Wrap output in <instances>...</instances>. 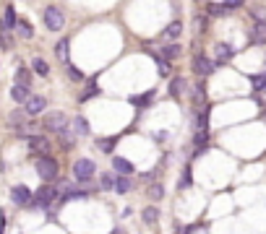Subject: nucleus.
<instances>
[{"label": "nucleus", "mask_w": 266, "mask_h": 234, "mask_svg": "<svg viewBox=\"0 0 266 234\" xmlns=\"http://www.w3.org/2000/svg\"><path fill=\"white\" fill-rule=\"evenodd\" d=\"M99 185H102V190H113V187H115V177L110 174V172H104L99 177Z\"/></svg>", "instance_id": "obj_33"}, {"label": "nucleus", "mask_w": 266, "mask_h": 234, "mask_svg": "<svg viewBox=\"0 0 266 234\" xmlns=\"http://www.w3.org/2000/svg\"><path fill=\"white\" fill-rule=\"evenodd\" d=\"M58 187H52V185H42L39 190L34 193V198H32V206L34 208H50L55 200H58Z\"/></svg>", "instance_id": "obj_2"}, {"label": "nucleus", "mask_w": 266, "mask_h": 234, "mask_svg": "<svg viewBox=\"0 0 266 234\" xmlns=\"http://www.w3.org/2000/svg\"><path fill=\"white\" fill-rule=\"evenodd\" d=\"M55 55H58V60H60L63 65L71 63V39H68V37H63V39L55 44Z\"/></svg>", "instance_id": "obj_11"}, {"label": "nucleus", "mask_w": 266, "mask_h": 234, "mask_svg": "<svg viewBox=\"0 0 266 234\" xmlns=\"http://www.w3.org/2000/svg\"><path fill=\"white\" fill-rule=\"evenodd\" d=\"M188 185H191V169H185L180 174V180H177V190H183V187H188Z\"/></svg>", "instance_id": "obj_38"}, {"label": "nucleus", "mask_w": 266, "mask_h": 234, "mask_svg": "<svg viewBox=\"0 0 266 234\" xmlns=\"http://www.w3.org/2000/svg\"><path fill=\"white\" fill-rule=\"evenodd\" d=\"M58 138H60V146H63V149H73V143H76V133H73L71 125L65 128V130H60Z\"/></svg>", "instance_id": "obj_21"}, {"label": "nucleus", "mask_w": 266, "mask_h": 234, "mask_svg": "<svg viewBox=\"0 0 266 234\" xmlns=\"http://www.w3.org/2000/svg\"><path fill=\"white\" fill-rule=\"evenodd\" d=\"M193 23H196V34H201V32H206V23H209V21H206V18H201V16H196V18H193Z\"/></svg>", "instance_id": "obj_40"}, {"label": "nucleus", "mask_w": 266, "mask_h": 234, "mask_svg": "<svg viewBox=\"0 0 266 234\" xmlns=\"http://www.w3.org/2000/svg\"><path fill=\"white\" fill-rule=\"evenodd\" d=\"M113 169H115L118 174H128V177L136 172V169H133V164H130L128 159H123V156H115V159H113Z\"/></svg>", "instance_id": "obj_17"}, {"label": "nucleus", "mask_w": 266, "mask_h": 234, "mask_svg": "<svg viewBox=\"0 0 266 234\" xmlns=\"http://www.w3.org/2000/svg\"><path fill=\"white\" fill-rule=\"evenodd\" d=\"M16 83H24V86H32V73H29V68H24V65H18V70H16Z\"/></svg>", "instance_id": "obj_32"}, {"label": "nucleus", "mask_w": 266, "mask_h": 234, "mask_svg": "<svg viewBox=\"0 0 266 234\" xmlns=\"http://www.w3.org/2000/svg\"><path fill=\"white\" fill-rule=\"evenodd\" d=\"M157 70H159V76H162V78H167V76H170V60L157 57Z\"/></svg>", "instance_id": "obj_37"}, {"label": "nucleus", "mask_w": 266, "mask_h": 234, "mask_svg": "<svg viewBox=\"0 0 266 234\" xmlns=\"http://www.w3.org/2000/svg\"><path fill=\"white\" fill-rule=\"evenodd\" d=\"M196 130H209V107H198L196 109Z\"/></svg>", "instance_id": "obj_18"}, {"label": "nucleus", "mask_w": 266, "mask_h": 234, "mask_svg": "<svg viewBox=\"0 0 266 234\" xmlns=\"http://www.w3.org/2000/svg\"><path fill=\"white\" fill-rule=\"evenodd\" d=\"M146 195H149L151 200H162V198H165V185H162V182H151L149 190H146Z\"/></svg>", "instance_id": "obj_29"}, {"label": "nucleus", "mask_w": 266, "mask_h": 234, "mask_svg": "<svg viewBox=\"0 0 266 234\" xmlns=\"http://www.w3.org/2000/svg\"><path fill=\"white\" fill-rule=\"evenodd\" d=\"M0 231H3V226H0Z\"/></svg>", "instance_id": "obj_45"}, {"label": "nucleus", "mask_w": 266, "mask_h": 234, "mask_svg": "<svg viewBox=\"0 0 266 234\" xmlns=\"http://www.w3.org/2000/svg\"><path fill=\"white\" fill-rule=\"evenodd\" d=\"M97 174V164L92 159H78L73 164V177L78 182H92V177Z\"/></svg>", "instance_id": "obj_5"}, {"label": "nucleus", "mask_w": 266, "mask_h": 234, "mask_svg": "<svg viewBox=\"0 0 266 234\" xmlns=\"http://www.w3.org/2000/svg\"><path fill=\"white\" fill-rule=\"evenodd\" d=\"M214 70H217V63H214L211 57H206V55H201V52H196V55H193V73H196L198 78L211 76Z\"/></svg>", "instance_id": "obj_6"}, {"label": "nucleus", "mask_w": 266, "mask_h": 234, "mask_svg": "<svg viewBox=\"0 0 266 234\" xmlns=\"http://www.w3.org/2000/svg\"><path fill=\"white\" fill-rule=\"evenodd\" d=\"M44 107H47V99H44V97H34V94H32V97L26 99V104H24V112L29 117H37L39 112H44Z\"/></svg>", "instance_id": "obj_10"}, {"label": "nucleus", "mask_w": 266, "mask_h": 234, "mask_svg": "<svg viewBox=\"0 0 266 234\" xmlns=\"http://www.w3.org/2000/svg\"><path fill=\"white\" fill-rule=\"evenodd\" d=\"M16 11H13V6H6V13H3V32H13L16 29Z\"/></svg>", "instance_id": "obj_23"}, {"label": "nucleus", "mask_w": 266, "mask_h": 234, "mask_svg": "<svg viewBox=\"0 0 266 234\" xmlns=\"http://www.w3.org/2000/svg\"><path fill=\"white\" fill-rule=\"evenodd\" d=\"M193 104H196V107L206 104V81H204V78H198V83L193 86Z\"/></svg>", "instance_id": "obj_16"}, {"label": "nucleus", "mask_w": 266, "mask_h": 234, "mask_svg": "<svg viewBox=\"0 0 266 234\" xmlns=\"http://www.w3.org/2000/svg\"><path fill=\"white\" fill-rule=\"evenodd\" d=\"M248 78H251V83H253L256 91H263V86H266V73H256V76H248Z\"/></svg>", "instance_id": "obj_34"}, {"label": "nucleus", "mask_w": 266, "mask_h": 234, "mask_svg": "<svg viewBox=\"0 0 266 234\" xmlns=\"http://www.w3.org/2000/svg\"><path fill=\"white\" fill-rule=\"evenodd\" d=\"M94 97H99V86H97V81L92 78L86 83V89L78 94V102H89V99H94Z\"/></svg>", "instance_id": "obj_19"}, {"label": "nucleus", "mask_w": 266, "mask_h": 234, "mask_svg": "<svg viewBox=\"0 0 266 234\" xmlns=\"http://www.w3.org/2000/svg\"><path fill=\"white\" fill-rule=\"evenodd\" d=\"M248 13H251V18L256 23H266V6H251Z\"/></svg>", "instance_id": "obj_31"}, {"label": "nucleus", "mask_w": 266, "mask_h": 234, "mask_svg": "<svg viewBox=\"0 0 266 234\" xmlns=\"http://www.w3.org/2000/svg\"><path fill=\"white\" fill-rule=\"evenodd\" d=\"M185 89H188L185 78H183V76H175V78L170 81V97H172V99H180L183 94H185Z\"/></svg>", "instance_id": "obj_14"}, {"label": "nucleus", "mask_w": 266, "mask_h": 234, "mask_svg": "<svg viewBox=\"0 0 266 234\" xmlns=\"http://www.w3.org/2000/svg\"><path fill=\"white\" fill-rule=\"evenodd\" d=\"M113 190H115L118 195L130 193V190H133V180H130L128 174H118V177H115V187H113Z\"/></svg>", "instance_id": "obj_15"}, {"label": "nucleus", "mask_w": 266, "mask_h": 234, "mask_svg": "<svg viewBox=\"0 0 266 234\" xmlns=\"http://www.w3.org/2000/svg\"><path fill=\"white\" fill-rule=\"evenodd\" d=\"M222 6H225L227 11H235L240 6H246V0H222Z\"/></svg>", "instance_id": "obj_39"}, {"label": "nucleus", "mask_w": 266, "mask_h": 234, "mask_svg": "<svg viewBox=\"0 0 266 234\" xmlns=\"http://www.w3.org/2000/svg\"><path fill=\"white\" fill-rule=\"evenodd\" d=\"M73 133L76 135H89V133H92V130H89V120H86L84 114H78L76 120H73Z\"/></svg>", "instance_id": "obj_28"}, {"label": "nucleus", "mask_w": 266, "mask_h": 234, "mask_svg": "<svg viewBox=\"0 0 266 234\" xmlns=\"http://www.w3.org/2000/svg\"><path fill=\"white\" fill-rule=\"evenodd\" d=\"M68 125H71V123H68V114H65V112H50V114L42 120V128L47 130V133H55V135H58L60 130H65Z\"/></svg>", "instance_id": "obj_4"}, {"label": "nucleus", "mask_w": 266, "mask_h": 234, "mask_svg": "<svg viewBox=\"0 0 266 234\" xmlns=\"http://www.w3.org/2000/svg\"><path fill=\"white\" fill-rule=\"evenodd\" d=\"M214 52H217V57H214L217 65H227V63L235 57V47H232V44H225V42H219Z\"/></svg>", "instance_id": "obj_9"}, {"label": "nucleus", "mask_w": 266, "mask_h": 234, "mask_svg": "<svg viewBox=\"0 0 266 234\" xmlns=\"http://www.w3.org/2000/svg\"><path fill=\"white\" fill-rule=\"evenodd\" d=\"M120 140V135H110V138H97V149L102 151V154H113V149H115V143Z\"/></svg>", "instance_id": "obj_20"}, {"label": "nucleus", "mask_w": 266, "mask_h": 234, "mask_svg": "<svg viewBox=\"0 0 266 234\" xmlns=\"http://www.w3.org/2000/svg\"><path fill=\"white\" fill-rule=\"evenodd\" d=\"M206 11H209L211 16H227V13H230V11H227L225 6H222V3H209V6H206Z\"/></svg>", "instance_id": "obj_35"}, {"label": "nucleus", "mask_w": 266, "mask_h": 234, "mask_svg": "<svg viewBox=\"0 0 266 234\" xmlns=\"http://www.w3.org/2000/svg\"><path fill=\"white\" fill-rule=\"evenodd\" d=\"M65 73H68V78H71V81H84V73H81L78 68H73L71 63L65 65Z\"/></svg>", "instance_id": "obj_36"}, {"label": "nucleus", "mask_w": 266, "mask_h": 234, "mask_svg": "<svg viewBox=\"0 0 266 234\" xmlns=\"http://www.w3.org/2000/svg\"><path fill=\"white\" fill-rule=\"evenodd\" d=\"M180 34H183V23H180V21H172L170 26L162 32V37H165V39H177Z\"/></svg>", "instance_id": "obj_26"}, {"label": "nucleus", "mask_w": 266, "mask_h": 234, "mask_svg": "<svg viewBox=\"0 0 266 234\" xmlns=\"http://www.w3.org/2000/svg\"><path fill=\"white\" fill-rule=\"evenodd\" d=\"M32 198H34V193L29 190L26 185H16L13 190H11V200L16 206H32Z\"/></svg>", "instance_id": "obj_8"}, {"label": "nucleus", "mask_w": 266, "mask_h": 234, "mask_svg": "<svg viewBox=\"0 0 266 234\" xmlns=\"http://www.w3.org/2000/svg\"><path fill=\"white\" fill-rule=\"evenodd\" d=\"M32 97V86H24V83H13L11 89V99L18 102V104H26V99Z\"/></svg>", "instance_id": "obj_12"}, {"label": "nucleus", "mask_w": 266, "mask_h": 234, "mask_svg": "<svg viewBox=\"0 0 266 234\" xmlns=\"http://www.w3.org/2000/svg\"><path fill=\"white\" fill-rule=\"evenodd\" d=\"M42 18H44V26H47L50 32H60L65 26V13L58 6H47L44 13H42Z\"/></svg>", "instance_id": "obj_3"}, {"label": "nucleus", "mask_w": 266, "mask_h": 234, "mask_svg": "<svg viewBox=\"0 0 266 234\" xmlns=\"http://www.w3.org/2000/svg\"><path fill=\"white\" fill-rule=\"evenodd\" d=\"M0 44H3V50H11V47H13V39H11L8 32H3V37H0Z\"/></svg>", "instance_id": "obj_41"}, {"label": "nucleus", "mask_w": 266, "mask_h": 234, "mask_svg": "<svg viewBox=\"0 0 266 234\" xmlns=\"http://www.w3.org/2000/svg\"><path fill=\"white\" fill-rule=\"evenodd\" d=\"M34 167H37V174H39L44 182H47V185L60 177V164H58V159H52V156H39Z\"/></svg>", "instance_id": "obj_1"}, {"label": "nucleus", "mask_w": 266, "mask_h": 234, "mask_svg": "<svg viewBox=\"0 0 266 234\" xmlns=\"http://www.w3.org/2000/svg\"><path fill=\"white\" fill-rule=\"evenodd\" d=\"M180 55H183V47L177 44V42H172V44H165V47H162V57H165V60H177Z\"/></svg>", "instance_id": "obj_22"}, {"label": "nucleus", "mask_w": 266, "mask_h": 234, "mask_svg": "<svg viewBox=\"0 0 266 234\" xmlns=\"http://www.w3.org/2000/svg\"><path fill=\"white\" fill-rule=\"evenodd\" d=\"M263 94H266V86H263Z\"/></svg>", "instance_id": "obj_44"}, {"label": "nucleus", "mask_w": 266, "mask_h": 234, "mask_svg": "<svg viewBox=\"0 0 266 234\" xmlns=\"http://www.w3.org/2000/svg\"><path fill=\"white\" fill-rule=\"evenodd\" d=\"M32 70H34L37 76H44V78L50 76V65H47V60H42V57H34L32 60Z\"/></svg>", "instance_id": "obj_25"}, {"label": "nucleus", "mask_w": 266, "mask_h": 234, "mask_svg": "<svg viewBox=\"0 0 266 234\" xmlns=\"http://www.w3.org/2000/svg\"><path fill=\"white\" fill-rule=\"evenodd\" d=\"M26 143H29V151H34L39 156H50V151H52V143L44 135H29Z\"/></svg>", "instance_id": "obj_7"}, {"label": "nucleus", "mask_w": 266, "mask_h": 234, "mask_svg": "<svg viewBox=\"0 0 266 234\" xmlns=\"http://www.w3.org/2000/svg\"><path fill=\"white\" fill-rule=\"evenodd\" d=\"M154 99V91H146V94H136V97H130V104H136V107H149Z\"/></svg>", "instance_id": "obj_27"}, {"label": "nucleus", "mask_w": 266, "mask_h": 234, "mask_svg": "<svg viewBox=\"0 0 266 234\" xmlns=\"http://www.w3.org/2000/svg\"><path fill=\"white\" fill-rule=\"evenodd\" d=\"M263 117H266V114H263Z\"/></svg>", "instance_id": "obj_46"}, {"label": "nucleus", "mask_w": 266, "mask_h": 234, "mask_svg": "<svg viewBox=\"0 0 266 234\" xmlns=\"http://www.w3.org/2000/svg\"><path fill=\"white\" fill-rule=\"evenodd\" d=\"M16 32H18L21 39H32V37H34V29H32V23H29L26 18H18V21H16Z\"/></svg>", "instance_id": "obj_24"}, {"label": "nucleus", "mask_w": 266, "mask_h": 234, "mask_svg": "<svg viewBox=\"0 0 266 234\" xmlns=\"http://www.w3.org/2000/svg\"><path fill=\"white\" fill-rule=\"evenodd\" d=\"M248 39L251 44H266V23H253L248 29Z\"/></svg>", "instance_id": "obj_13"}, {"label": "nucleus", "mask_w": 266, "mask_h": 234, "mask_svg": "<svg viewBox=\"0 0 266 234\" xmlns=\"http://www.w3.org/2000/svg\"><path fill=\"white\" fill-rule=\"evenodd\" d=\"M113 234H125V231H123V229H115V231H113Z\"/></svg>", "instance_id": "obj_43"}, {"label": "nucleus", "mask_w": 266, "mask_h": 234, "mask_svg": "<svg viewBox=\"0 0 266 234\" xmlns=\"http://www.w3.org/2000/svg\"><path fill=\"white\" fill-rule=\"evenodd\" d=\"M193 231H196V226L191 224V226H183V229H177L175 234H193Z\"/></svg>", "instance_id": "obj_42"}, {"label": "nucleus", "mask_w": 266, "mask_h": 234, "mask_svg": "<svg viewBox=\"0 0 266 234\" xmlns=\"http://www.w3.org/2000/svg\"><path fill=\"white\" fill-rule=\"evenodd\" d=\"M141 219H144L149 226H154V224L159 221V211L154 208V206H149V208H144V211H141Z\"/></svg>", "instance_id": "obj_30"}]
</instances>
